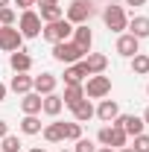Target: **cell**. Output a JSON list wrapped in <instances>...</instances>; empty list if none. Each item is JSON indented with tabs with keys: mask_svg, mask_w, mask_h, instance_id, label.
Instances as JSON below:
<instances>
[{
	"mask_svg": "<svg viewBox=\"0 0 149 152\" xmlns=\"http://www.w3.org/2000/svg\"><path fill=\"white\" fill-rule=\"evenodd\" d=\"M85 99V88L82 85H64V94H61V102L67 105V108H73Z\"/></svg>",
	"mask_w": 149,
	"mask_h": 152,
	"instance_id": "obj_19",
	"label": "cell"
},
{
	"mask_svg": "<svg viewBox=\"0 0 149 152\" xmlns=\"http://www.w3.org/2000/svg\"><path fill=\"white\" fill-rule=\"evenodd\" d=\"M56 85H58L56 73H41V76H32V91H35V94H41V96L56 94Z\"/></svg>",
	"mask_w": 149,
	"mask_h": 152,
	"instance_id": "obj_9",
	"label": "cell"
},
{
	"mask_svg": "<svg viewBox=\"0 0 149 152\" xmlns=\"http://www.w3.org/2000/svg\"><path fill=\"white\" fill-rule=\"evenodd\" d=\"M82 88H85V96H88V99H102V96L111 94V76H105V73L88 76V82H85Z\"/></svg>",
	"mask_w": 149,
	"mask_h": 152,
	"instance_id": "obj_5",
	"label": "cell"
},
{
	"mask_svg": "<svg viewBox=\"0 0 149 152\" xmlns=\"http://www.w3.org/2000/svg\"><path fill=\"white\" fill-rule=\"evenodd\" d=\"M85 56L88 53L79 50L73 41H58V44H53V58L61 61V64H76V61H82Z\"/></svg>",
	"mask_w": 149,
	"mask_h": 152,
	"instance_id": "obj_3",
	"label": "cell"
},
{
	"mask_svg": "<svg viewBox=\"0 0 149 152\" xmlns=\"http://www.w3.org/2000/svg\"><path fill=\"white\" fill-rule=\"evenodd\" d=\"M131 149H134V152H149V134H146V132L137 134V137H134V143H131Z\"/></svg>",
	"mask_w": 149,
	"mask_h": 152,
	"instance_id": "obj_30",
	"label": "cell"
},
{
	"mask_svg": "<svg viewBox=\"0 0 149 152\" xmlns=\"http://www.w3.org/2000/svg\"><path fill=\"white\" fill-rule=\"evenodd\" d=\"M76 146L73 152H96V146H93V140H88V137H79V140H73Z\"/></svg>",
	"mask_w": 149,
	"mask_h": 152,
	"instance_id": "obj_31",
	"label": "cell"
},
{
	"mask_svg": "<svg viewBox=\"0 0 149 152\" xmlns=\"http://www.w3.org/2000/svg\"><path fill=\"white\" fill-rule=\"evenodd\" d=\"M82 61H85V67H88V76L105 73V67H108V56H105V53H88Z\"/></svg>",
	"mask_w": 149,
	"mask_h": 152,
	"instance_id": "obj_13",
	"label": "cell"
},
{
	"mask_svg": "<svg viewBox=\"0 0 149 152\" xmlns=\"http://www.w3.org/2000/svg\"><path fill=\"white\" fill-rule=\"evenodd\" d=\"M9 67L15 73H29L32 70V56L23 53V50H15V53H9Z\"/></svg>",
	"mask_w": 149,
	"mask_h": 152,
	"instance_id": "obj_12",
	"label": "cell"
},
{
	"mask_svg": "<svg viewBox=\"0 0 149 152\" xmlns=\"http://www.w3.org/2000/svg\"><path fill=\"white\" fill-rule=\"evenodd\" d=\"M38 18H41V23L61 20L64 18V6H44V9H38Z\"/></svg>",
	"mask_w": 149,
	"mask_h": 152,
	"instance_id": "obj_22",
	"label": "cell"
},
{
	"mask_svg": "<svg viewBox=\"0 0 149 152\" xmlns=\"http://www.w3.org/2000/svg\"><path fill=\"white\" fill-rule=\"evenodd\" d=\"M41 132H44V140H50V143H61V140H64L61 123H50V126H44Z\"/></svg>",
	"mask_w": 149,
	"mask_h": 152,
	"instance_id": "obj_26",
	"label": "cell"
},
{
	"mask_svg": "<svg viewBox=\"0 0 149 152\" xmlns=\"http://www.w3.org/2000/svg\"><path fill=\"white\" fill-rule=\"evenodd\" d=\"M117 152H134V149H131V146H123V149H117Z\"/></svg>",
	"mask_w": 149,
	"mask_h": 152,
	"instance_id": "obj_40",
	"label": "cell"
},
{
	"mask_svg": "<svg viewBox=\"0 0 149 152\" xmlns=\"http://www.w3.org/2000/svg\"><path fill=\"white\" fill-rule=\"evenodd\" d=\"M18 29L23 38H38L41 35V29H44V23H41V18H38V12H32V9H23L18 18Z\"/></svg>",
	"mask_w": 149,
	"mask_h": 152,
	"instance_id": "obj_6",
	"label": "cell"
},
{
	"mask_svg": "<svg viewBox=\"0 0 149 152\" xmlns=\"http://www.w3.org/2000/svg\"><path fill=\"white\" fill-rule=\"evenodd\" d=\"M96 152H117V149H111V146H99Z\"/></svg>",
	"mask_w": 149,
	"mask_h": 152,
	"instance_id": "obj_37",
	"label": "cell"
},
{
	"mask_svg": "<svg viewBox=\"0 0 149 152\" xmlns=\"http://www.w3.org/2000/svg\"><path fill=\"white\" fill-rule=\"evenodd\" d=\"M9 3H12V0H0V9H3V6H9Z\"/></svg>",
	"mask_w": 149,
	"mask_h": 152,
	"instance_id": "obj_41",
	"label": "cell"
},
{
	"mask_svg": "<svg viewBox=\"0 0 149 152\" xmlns=\"http://www.w3.org/2000/svg\"><path fill=\"white\" fill-rule=\"evenodd\" d=\"M0 152H20V140L15 137V134H6V137H3V146H0Z\"/></svg>",
	"mask_w": 149,
	"mask_h": 152,
	"instance_id": "obj_29",
	"label": "cell"
},
{
	"mask_svg": "<svg viewBox=\"0 0 149 152\" xmlns=\"http://www.w3.org/2000/svg\"><path fill=\"white\" fill-rule=\"evenodd\" d=\"M29 152H47V149H44V146H32Z\"/></svg>",
	"mask_w": 149,
	"mask_h": 152,
	"instance_id": "obj_39",
	"label": "cell"
},
{
	"mask_svg": "<svg viewBox=\"0 0 149 152\" xmlns=\"http://www.w3.org/2000/svg\"><path fill=\"white\" fill-rule=\"evenodd\" d=\"M93 0H70V6L64 9V18L70 20L73 26H79V23H88V20L93 18Z\"/></svg>",
	"mask_w": 149,
	"mask_h": 152,
	"instance_id": "obj_2",
	"label": "cell"
},
{
	"mask_svg": "<svg viewBox=\"0 0 149 152\" xmlns=\"http://www.w3.org/2000/svg\"><path fill=\"white\" fill-rule=\"evenodd\" d=\"M70 111H73V120H76V123H88V120H93V117H96V108L91 105V99H88V96H85L79 105H73Z\"/></svg>",
	"mask_w": 149,
	"mask_h": 152,
	"instance_id": "obj_17",
	"label": "cell"
},
{
	"mask_svg": "<svg viewBox=\"0 0 149 152\" xmlns=\"http://www.w3.org/2000/svg\"><path fill=\"white\" fill-rule=\"evenodd\" d=\"M6 134H9V123H6V120H0V140H3Z\"/></svg>",
	"mask_w": 149,
	"mask_h": 152,
	"instance_id": "obj_34",
	"label": "cell"
},
{
	"mask_svg": "<svg viewBox=\"0 0 149 152\" xmlns=\"http://www.w3.org/2000/svg\"><path fill=\"white\" fill-rule=\"evenodd\" d=\"M70 41H73L79 50H85V53H91V44H93V32L88 23H79V26H73V35H70Z\"/></svg>",
	"mask_w": 149,
	"mask_h": 152,
	"instance_id": "obj_10",
	"label": "cell"
},
{
	"mask_svg": "<svg viewBox=\"0 0 149 152\" xmlns=\"http://www.w3.org/2000/svg\"><path fill=\"white\" fill-rule=\"evenodd\" d=\"M146 96H149V85H146Z\"/></svg>",
	"mask_w": 149,
	"mask_h": 152,
	"instance_id": "obj_43",
	"label": "cell"
},
{
	"mask_svg": "<svg viewBox=\"0 0 149 152\" xmlns=\"http://www.w3.org/2000/svg\"><path fill=\"white\" fill-rule=\"evenodd\" d=\"M61 108H64V102H61V96H58V94H47L44 99H41V111L47 114V117H58Z\"/></svg>",
	"mask_w": 149,
	"mask_h": 152,
	"instance_id": "obj_20",
	"label": "cell"
},
{
	"mask_svg": "<svg viewBox=\"0 0 149 152\" xmlns=\"http://www.w3.org/2000/svg\"><path fill=\"white\" fill-rule=\"evenodd\" d=\"M88 76V67L85 61H76V64H67L64 67V85H82V79Z\"/></svg>",
	"mask_w": 149,
	"mask_h": 152,
	"instance_id": "obj_16",
	"label": "cell"
},
{
	"mask_svg": "<svg viewBox=\"0 0 149 152\" xmlns=\"http://www.w3.org/2000/svg\"><path fill=\"white\" fill-rule=\"evenodd\" d=\"M6 94H9V85H3V82H0V102L6 99Z\"/></svg>",
	"mask_w": 149,
	"mask_h": 152,
	"instance_id": "obj_35",
	"label": "cell"
},
{
	"mask_svg": "<svg viewBox=\"0 0 149 152\" xmlns=\"http://www.w3.org/2000/svg\"><path fill=\"white\" fill-rule=\"evenodd\" d=\"M15 23H18L15 9H12V6H3V9H0V26H15Z\"/></svg>",
	"mask_w": 149,
	"mask_h": 152,
	"instance_id": "obj_28",
	"label": "cell"
},
{
	"mask_svg": "<svg viewBox=\"0 0 149 152\" xmlns=\"http://www.w3.org/2000/svg\"><path fill=\"white\" fill-rule=\"evenodd\" d=\"M18 3V9H32L35 6V0H15Z\"/></svg>",
	"mask_w": 149,
	"mask_h": 152,
	"instance_id": "obj_33",
	"label": "cell"
},
{
	"mask_svg": "<svg viewBox=\"0 0 149 152\" xmlns=\"http://www.w3.org/2000/svg\"><path fill=\"white\" fill-rule=\"evenodd\" d=\"M108 146H111V149H123V146H129V134L123 132L120 126H114V123H111V137H108Z\"/></svg>",
	"mask_w": 149,
	"mask_h": 152,
	"instance_id": "obj_24",
	"label": "cell"
},
{
	"mask_svg": "<svg viewBox=\"0 0 149 152\" xmlns=\"http://www.w3.org/2000/svg\"><path fill=\"white\" fill-rule=\"evenodd\" d=\"M102 20H105V26H108L111 32H123V29L129 26V15H126V9L117 6V3H108V6L102 9Z\"/></svg>",
	"mask_w": 149,
	"mask_h": 152,
	"instance_id": "obj_4",
	"label": "cell"
},
{
	"mask_svg": "<svg viewBox=\"0 0 149 152\" xmlns=\"http://www.w3.org/2000/svg\"><path fill=\"white\" fill-rule=\"evenodd\" d=\"M61 0H35V6L38 9H44V6H58Z\"/></svg>",
	"mask_w": 149,
	"mask_h": 152,
	"instance_id": "obj_32",
	"label": "cell"
},
{
	"mask_svg": "<svg viewBox=\"0 0 149 152\" xmlns=\"http://www.w3.org/2000/svg\"><path fill=\"white\" fill-rule=\"evenodd\" d=\"M23 47V35L18 26H0V50L3 53H15Z\"/></svg>",
	"mask_w": 149,
	"mask_h": 152,
	"instance_id": "obj_7",
	"label": "cell"
},
{
	"mask_svg": "<svg viewBox=\"0 0 149 152\" xmlns=\"http://www.w3.org/2000/svg\"><path fill=\"white\" fill-rule=\"evenodd\" d=\"M129 35H134L137 41H143V38H149V18L146 15H134V18H129Z\"/></svg>",
	"mask_w": 149,
	"mask_h": 152,
	"instance_id": "obj_14",
	"label": "cell"
},
{
	"mask_svg": "<svg viewBox=\"0 0 149 152\" xmlns=\"http://www.w3.org/2000/svg\"><path fill=\"white\" fill-rule=\"evenodd\" d=\"M9 91H15V94H29L32 91V76L29 73H15L12 79H9Z\"/></svg>",
	"mask_w": 149,
	"mask_h": 152,
	"instance_id": "obj_18",
	"label": "cell"
},
{
	"mask_svg": "<svg viewBox=\"0 0 149 152\" xmlns=\"http://www.w3.org/2000/svg\"><path fill=\"white\" fill-rule=\"evenodd\" d=\"M41 99H44V96L35 94V91L23 94V96H20V111H23V114H41Z\"/></svg>",
	"mask_w": 149,
	"mask_h": 152,
	"instance_id": "obj_21",
	"label": "cell"
},
{
	"mask_svg": "<svg viewBox=\"0 0 149 152\" xmlns=\"http://www.w3.org/2000/svg\"><path fill=\"white\" fill-rule=\"evenodd\" d=\"M96 117H99L102 123H114V120L120 117V105H117V99H102V102L96 105Z\"/></svg>",
	"mask_w": 149,
	"mask_h": 152,
	"instance_id": "obj_15",
	"label": "cell"
},
{
	"mask_svg": "<svg viewBox=\"0 0 149 152\" xmlns=\"http://www.w3.org/2000/svg\"><path fill=\"white\" fill-rule=\"evenodd\" d=\"M143 123L149 126V105H146V111H143Z\"/></svg>",
	"mask_w": 149,
	"mask_h": 152,
	"instance_id": "obj_38",
	"label": "cell"
},
{
	"mask_svg": "<svg viewBox=\"0 0 149 152\" xmlns=\"http://www.w3.org/2000/svg\"><path fill=\"white\" fill-rule=\"evenodd\" d=\"M61 152H73V149H61Z\"/></svg>",
	"mask_w": 149,
	"mask_h": 152,
	"instance_id": "obj_42",
	"label": "cell"
},
{
	"mask_svg": "<svg viewBox=\"0 0 149 152\" xmlns=\"http://www.w3.org/2000/svg\"><path fill=\"white\" fill-rule=\"evenodd\" d=\"M61 132H64V140H79L82 137V123H76V120L61 123Z\"/></svg>",
	"mask_w": 149,
	"mask_h": 152,
	"instance_id": "obj_27",
	"label": "cell"
},
{
	"mask_svg": "<svg viewBox=\"0 0 149 152\" xmlns=\"http://www.w3.org/2000/svg\"><path fill=\"white\" fill-rule=\"evenodd\" d=\"M70 35H73V23H70L67 18L53 20V23H44V29H41V38H44V41H50V44L70 41Z\"/></svg>",
	"mask_w": 149,
	"mask_h": 152,
	"instance_id": "obj_1",
	"label": "cell"
},
{
	"mask_svg": "<svg viewBox=\"0 0 149 152\" xmlns=\"http://www.w3.org/2000/svg\"><path fill=\"white\" fill-rule=\"evenodd\" d=\"M126 6H146V0H126Z\"/></svg>",
	"mask_w": 149,
	"mask_h": 152,
	"instance_id": "obj_36",
	"label": "cell"
},
{
	"mask_svg": "<svg viewBox=\"0 0 149 152\" xmlns=\"http://www.w3.org/2000/svg\"><path fill=\"white\" fill-rule=\"evenodd\" d=\"M114 126H120L129 137H137V134H143V129H146L143 117H137V114H120V117L114 120Z\"/></svg>",
	"mask_w": 149,
	"mask_h": 152,
	"instance_id": "obj_8",
	"label": "cell"
},
{
	"mask_svg": "<svg viewBox=\"0 0 149 152\" xmlns=\"http://www.w3.org/2000/svg\"><path fill=\"white\" fill-rule=\"evenodd\" d=\"M131 73L134 76H146L149 73V56L146 53H134L131 56Z\"/></svg>",
	"mask_w": 149,
	"mask_h": 152,
	"instance_id": "obj_25",
	"label": "cell"
},
{
	"mask_svg": "<svg viewBox=\"0 0 149 152\" xmlns=\"http://www.w3.org/2000/svg\"><path fill=\"white\" fill-rule=\"evenodd\" d=\"M117 53L123 58H131L134 53H140V41L134 35H129V32H120V38H117Z\"/></svg>",
	"mask_w": 149,
	"mask_h": 152,
	"instance_id": "obj_11",
	"label": "cell"
},
{
	"mask_svg": "<svg viewBox=\"0 0 149 152\" xmlns=\"http://www.w3.org/2000/svg\"><path fill=\"white\" fill-rule=\"evenodd\" d=\"M20 132H23V134H38V132H41V117H38V114H23Z\"/></svg>",
	"mask_w": 149,
	"mask_h": 152,
	"instance_id": "obj_23",
	"label": "cell"
}]
</instances>
